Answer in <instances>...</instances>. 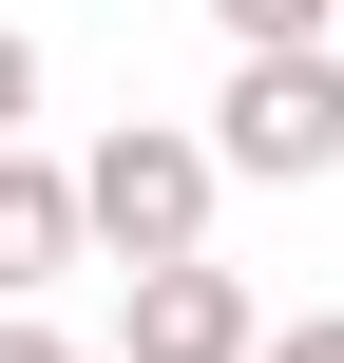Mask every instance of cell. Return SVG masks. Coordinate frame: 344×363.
Here are the masks:
<instances>
[{
  "instance_id": "8992f818",
  "label": "cell",
  "mask_w": 344,
  "mask_h": 363,
  "mask_svg": "<svg viewBox=\"0 0 344 363\" xmlns=\"http://www.w3.org/2000/svg\"><path fill=\"white\" fill-rule=\"evenodd\" d=\"M19 115H38V38H0V153H19Z\"/></svg>"
},
{
  "instance_id": "ba28073f",
  "label": "cell",
  "mask_w": 344,
  "mask_h": 363,
  "mask_svg": "<svg viewBox=\"0 0 344 363\" xmlns=\"http://www.w3.org/2000/svg\"><path fill=\"white\" fill-rule=\"evenodd\" d=\"M268 363H344V306H326V325H287V345H268Z\"/></svg>"
},
{
  "instance_id": "52a82bcc",
  "label": "cell",
  "mask_w": 344,
  "mask_h": 363,
  "mask_svg": "<svg viewBox=\"0 0 344 363\" xmlns=\"http://www.w3.org/2000/svg\"><path fill=\"white\" fill-rule=\"evenodd\" d=\"M0 363H115V345H57V325H19V306H0Z\"/></svg>"
},
{
  "instance_id": "5b68a950",
  "label": "cell",
  "mask_w": 344,
  "mask_h": 363,
  "mask_svg": "<svg viewBox=\"0 0 344 363\" xmlns=\"http://www.w3.org/2000/svg\"><path fill=\"white\" fill-rule=\"evenodd\" d=\"M211 19H230V57H326L344 0H211Z\"/></svg>"
},
{
  "instance_id": "7a4b0ae2",
  "label": "cell",
  "mask_w": 344,
  "mask_h": 363,
  "mask_svg": "<svg viewBox=\"0 0 344 363\" xmlns=\"http://www.w3.org/2000/svg\"><path fill=\"white\" fill-rule=\"evenodd\" d=\"M211 172H268V191L344 172V57H230V96H211Z\"/></svg>"
},
{
  "instance_id": "6da1fadb",
  "label": "cell",
  "mask_w": 344,
  "mask_h": 363,
  "mask_svg": "<svg viewBox=\"0 0 344 363\" xmlns=\"http://www.w3.org/2000/svg\"><path fill=\"white\" fill-rule=\"evenodd\" d=\"M211 134H172V115H115L96 153H77V230L115 249V287L134 268H211Z\"/></svg>"
},
{
  "instance_id": "3957f363",
  "label": "cell",
  "mask_w": 344,
  "mask_h": 363,
  "mask_svg": "<svg viewBox=\"0 0 344 363\" xmlns=\"http://www.w3.org/2000/svg\"><path fill=\"white\" fill-rule=\"evenodd\" d=\"M115 363H268V325H249L230 268H134L115 287Z\"/></svg>"
},
{
  "instance_id": "277c9868",
  "label": "cell",
  "mask_w": 344,
  "mask_h": 363,
  "mask_svg": "<svg viewBox=\"0 0 344 363\" xmlns=\"http://www.w3.org/2000/svg\"><path fill=\"white\" fill-rule=\"evenodd\" d=\"M77 249H96V230H77V172H57V153H0V306H38Z\"/></svg>"
}]
</instances>
